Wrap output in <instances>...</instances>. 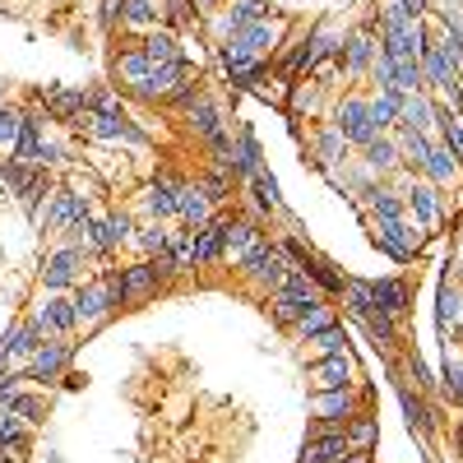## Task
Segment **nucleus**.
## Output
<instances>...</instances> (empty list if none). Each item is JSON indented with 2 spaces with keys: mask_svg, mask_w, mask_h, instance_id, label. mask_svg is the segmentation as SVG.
<instances>
[{
  "mask_svg": "<svg viewBox=\"0 0 463 463\" xmlns=\"http://www.w3.org/2000/svg\"><path fill=\"white\" fill-rule=\"evenodd\" d=\"M116 306H126V292H121V269H102L98 283H84L80 297H74V320L84 329L102 325Z\"/></svg>",
  "mask_w": 463,
  "mask_h": 463,
  "instance_id": "f257e3e1",
  "label": "nucleus"
},
{
  "mask_svg": "<svg viewBox=\"0 0 463 463\" xmlns=\"http://www.w3.org/2000/svg\"><path fill=\"white\" fill-rule=\"evenodd\" d=\"M329 56H343V37L329 28V24H320L311 37H306V43L288 56V65H283V74L288 80H301V74H316Z\"/></svg>",
  "mask_w": 463,
  "mask_h": 463,
  "instance_id": "f03ea898",
  "label": "nucleus"
},
{
  "mask_svg": "<svg viewBox=\"0 0 463 463\" xmlns=\"http://www.w3.org/2000/svg\"><path fill=\"white\" fill-rule=\"evenodd\" d=\"M274 37H279V24H250V28H241V33H232L227 43H222V65L227 70H237V65H255V61H264V52L274 47Z\"/></svg>",
  "mask_w": 463,
  "mask_h": 463,
  "instance_id": "7ed1b4c3",
  "label": "nucleus"
},
{
  "mask_svg": "<svg viewBox=\"0 0 463 463\" xmlns=\"http://www.w3.org/2000/svg\"><path fill=\"white\" fill-rule=\"evenodd\" d=\"M241 274H246L250 283L269 288V292H279V288H283V279L292 274V269H288V260H283V250H279L274 241H260V246L241 260Z\"/></svg>",
  "mask_w": 463,
  "mask_h": 463,
  "instance_id": "20e7f679",
  "label": "nucleus"
},
{
  "mask_svg": "<svg viewBox=\"0 0 463 463\" xmlns=\"http://www.w3.org/2000/svg\"><path fill=\"white\" fill-rule=\"evenodd\" d=\"M334 130L347 139V144H357V148H366L380 130H375V121H371V102L366 98H343L338 102V111H334Z\"/></svg>",
  "mask_w": 463,
  "mask_h": 463,
  "instance_id": "39448f33",
  "label": "nucleus"
},
{
  "mask_svg": "<svg viewBox=\"0 0 463 463\" xmlns=\"http://www.w3.org/2000/svg\"><path fill=\"white\" fill-rule=\"evenodd\" d=\"M264 153H260V139L250 135V130H237L232 135V148L222 153V158L213 163V167H222V172H232V181H250L255 172H264Z\"/></svg>",
  "mask_w": 463,
  "mask_h": 463,
  "instance_id": "423d86ee",
  "label": "nucleus"
},
{
  "mask_svg": "<svg viewBox=\"0 0 463 463\" xmlns=\"http://www.w3.org/2000/svg\"><path fill=\"white\" fill-rule=\"evenodd\" d=\"M375 246H380L384 255H390V260L408 264V260L421 250V227H412V222H403V218L375 222Z\"/></svg>",
  "mask_w": 463,
  "mask_h": 463,
  "instance_id": "0eeeda50",
  "label": "nucleus"
},
{
  "mask_svg": "<svg viewBox=\"0 0 463 463\" xmlns=\"http://www.w3.org/2000/svg\"><path fill=\"white\" fill-rule=\"evenodd\" d=\"M74 126L89 130L93 139H111V144H135V148L148 144V135H144L139 126H130L126 116H98V111H84V116H74Z\"/></svg>",
  "mask_w": 463,
  "mask_h": 463,
  "instance_id": "6e6552de",
  "label": "nucleus"
},
{
  "mask_svg": "<svg viewBox=\"0 0 463 463\" xmlns=\"http://www.w3.org/2000/svg\"><path fill=\"white\" fill-rule=\"evenodd\" d=\"M84 218H93L84 195H74V190H52V204H47V213H43V227H47V232H65V237H70V232L80 227Z\"/></svg>",
  "mask_w": 463,
  "mask_h": 463,
  "instance_id": "1a4fd4ad",
  "label": "nucleus"
},
{
  "mask_svg": "<svg viewBox=\"0 0 463 463\" xmlns=\"http://www.w3.org/2000/svg\"><path fill=\"white\" fill-rule=\"evenodd\" d=\"M74 362V343H65V338H47L37 353L28 357V380H61L65 375V366Z\"/></svg>",
  "mask_w": 463,
  "mask_h": 463,
  "instance_id": "9d476101",
  "label": "nucleus"
},
{
  "mask_svg": "<svg viewBox=\"0 0 463 463\" xmlns=\"http://www.w3.org/2000/svg\"><path fill=\"white\" fill-rule=\"evenodd\" d=\"M357 412H362L357 384H347V390H329V394H316V399H311V417H316V421H338V427H347Z\"/></svg>",
  "mask_w": 463,
  "mask_h": 463,
  "instance_id": "9b49d317",
  "label": "nucleus"
},
{
  "mask_svg": "<svg viewBox=\"0 0 463 463\" xmlns=\"http://www.w3.org/2000/svg\"><path fill=\"white\" fill-rule=\"evenodd\" d=\"M185 80H190L185 61H181V65H153V70H148V80L135 89V98H144V102H172L176 89H181Z\"/></svg>",
  "mask_w": 463,
  "mask_h": 463,
  "instance_id": "f8f14e48",
  "label": "nucleus"
},
{
  "mask_svg": "<svg viewBox=\"0 0 463 463\" xmlns=\"http://www.w3.org/2000/svg\"><path fill=\"white\" fill-rule=\"evenodd\" d=\"M80 264H84V250L80 246H61L56 255H47V264H43L47 292H65V288L80 283Z\"/></svg>",
  "mask_w": 463,
  "mask_h": 463,
  "instance_id": "ddd939ff",
  "label": "nucleus"
},
{
  "mask_svg": "<svg viewBox=\"0 0 463 463\" xmlns=\"http://www.w3.org/2000/svg\"><path fill=\"white\" fill-rule=\"evenodd\" d=\"M260 241H264V237H260V222H255V218H237V222L227 218V227H222V260L241 264Z\"/></svg>",
  "mask_w": 463,
  "mask_h": 463,
  "instance_id": "4468645a",
  "label": "nucleus"
},
{
  "mask_svg": "<svg viewBox=\"0 0 463 463\" xmlns=\"http://www.w3.org/2000/svg\"><path fill=\"white\" fill-rule=\"evenodd\" d=\"M176 218L185 227H204L213 218V200L204 195L200 181H181V190H176Z\"/></svg>",
  "mask_w": 463,
  "mask_h": 463,
  "instance_id": "2eb2a0df",
  "label": "nucleus"
},
{
  "mask_svg": "<svg viewBox=\"0 0 463 463\" xmlns=\"http://www.w3.org/2000/svg\"><path fill=\"white\" fill-rule=\"evenodd\" d=\"M121 292H126V306H139L153 292H163V279H158V269H153V260L121 269Z\"/></svg>",
  "mask_w": 463,
  "mask_h": 463,
  "instance_id": "dca6fc26",
  "label": "nucleus"
},
{
  "mask_svg": "<svg viewBox=\"0 0 463 463\" xmlns=\"http://www.w3.org/2000/svg\"><path fill=\"white\" fill-rule=\"evenodd\" d=\"M37 325H43V334L47 338H61V334H70L74 325H80V320H74V301L70 297H61V292H52L43 306H37V316H33Z\"/></svg>",
  "mask_w": 463,
  "mask_h": 463,
  "instance_id": "f3484780",
  "label": "nucleus"
},
{
  "mask_svg": "<svg viewBox=\"0 0 463 463\" xmlns=\"http://www.w3.org/2000/svg\"><path fill=\"white\" fill-rule=\"evenodd\" d=\"M347 384H357V380H353V357H320V362L311 366V390H316V394L347 390Z\"/></svg>",
  "mask_w": 463,
  "mask_h": 463,
  "instance_id": "a211bd4d",
  "label": "nucleus"
},
{
  "mask_svg": "<svg viewBox=\"0 0 463 463\" xmlns=\"http://www.w3.org/2000/svg\"><path fill=\"white\" fill-rule=\"evenodd\" d=\"M343 47H347V52L338 56V65H347V74L371 70V65H375V56H380V43H375V33H371V28H357Z\"/></svg>",
  "mask_w": 463,
  "mask_h": 463,
  "instance_id": "6ab92c4d",
  "label": "nucleus"
},
{
  "mask_svg": "<svg viewBox=\"0 0 463 463\" xmlns=\"http://www.w3.org/2000/svg\"><path fill=\"white\" fill-rule=\"evenodd\" d=\"M371 292H375V306L390 320H403L408 316V306H412V288L403 283V279H375L371 283Z\"/></svg>",
  "mask_w": 463,
  "mask_h": 463,
  "instance_id": "aec40b11",
  "label": "nucleus"
},
{
  "mask_svg": "<svg viewBox=\"0 0 463 463\" xmlns=\"http://www.w3.org/2000/svg\"><path fill=\"white\" fill-rule=\"evenodd\" d=\"M399 130H421L427 135L431 126H436V102L427 98V93H408L403 102H399V121H394Z\"/></svg>",
  "mask_w": 463,
  "mask_h": 463,
  "instance_id": "412c9836",
  "label": "nucleus"
},
{
  "mask_svg": "<svg viewBox=\"0 0 463 463\" xmlns=\"http://www.w3.org/2000/svg\"><path fill=\"white\" fill-rule=\"evenodd\" d=\"M403 204H408V213L417 218V227H421V232H431V227L440 222V200H436V190H431L427 181H412Z\"/></svg>",
  "mask_w": 463,
  "mask_h": 463,
  "instance_id": "4be33fe9",
  "label": "nucleus"
},
{
  "mask_svg": "<svg viewBox=\"0 0 463 463\" xmlns=\"http://www.w3.org/2000/svg\"><path fill=\"white\" fill-rule=\"evenodd\" d=\"M176 190H181V181H176V176H158V181H153V185L144 190V204H148L153 222L176 218Z\"/></svg>",
  "mask_w": 463,
  "mask_h": 463,
  "instance_id": "5701e85b",
  "label": "nucleus"
},
{
  "mask_svg": "<svg viewBox=\"0 0 463 463\" xmlns=\"http://www.w3.org/2000/svg\"><path fill=\"white\" fill-rule=\"evenodd\" d=\"M185 116H190V130H195V135H200L204 144H209V139H218V135L227 130V126H222V111H218V107H213V102H209L204 93H200L195 102L185 107Z\"/></svg>",
  "mask_w": 463,
  "mask_h": 463,
  "instance_id": "b1692460",
  "label": "nucleus"
},
{
  "mask_svg": "<svg viewBox=\"0 0 463 463\" xmlns=\"http://www.w3.org/2000/svg\"><path fill=\"white\" fill-rule=\"evenodd\" d=\"M222 227H227V218H209L204 227H195V269L222 260Z\"/></svg>",
  "mask_w": 463,
  "mask_h": 463,
  "instance_id": "393cba45",
  "label": "nucleus"
},
{
  "mask_svg": "<svg viewBox=\"0 0 463 463\" xmlns=\"http://www.w3.org/2000/svg\"><path fill=\"white\" fill-rule=\"evenodd\" d=\"M399 403H403V412H408V427H412L421 440H427V436H431V427H436V417H431L427 399L412 394V384H408V380H399Z\"/></svg>",
  "mask_w": 463,
  "mask_h": 463,
  "instance_id": "a878e982",
  "label": "nucleus"
},
{
  "mask_svg": "<svg viewBox=\"0 0 463 463\" xmlns=\"http://www.w3.org/2000/svg\"><path fill=\"white\" fill-rule=\"evenodd\" d=\"M93 227H98V250H102V255H107V250H116V246H126V241L135 237V222H130L126 213L93 218Z\"/></svg>",
  "mask_w": 463,
  "mask_h": 463,
  "instance_id": "bb28decb",
  "label": "nucleus"
},
{
  "mask_svg": "<svg viewBox=\"0 0 463 463\" xmlns=\"http://www.w3.org/2000/svg\"><path fill=\"white\" fill-rule=\"evenodd\" d=\"M264 19H269V0H232V10L222 19V33L232 37V33H241L250 24H264Z\"/></svg>",
  "mask_w": 463,
  "mask_h": 463,
  "instance_id": "cd10ccee",
  "label": "nucleus"
},
{
  "mask_svg": "<svg viewBox=\"0 0 463 463\" xmlns=\"http://www.w3.org/2000/svg\"><path fill=\"white\" fill-rule=\"evenodd\" d=\"M153 65H181L185 61V52H181V43H176V37L172 33H158V28H153L148 37H144V47H139Z\"/></svg>",
  "mask_w": 463,
  "mask_h": 463,
  "instance_id": "c85d7f7f",
  "label": "nucleus"
},
{
  "mask_svg": "<svg viewBox=\"0 0 463 463\" xmlns=\"http://www.w3.org/2000/svg\"><path fill=\"white\" fill-rule=\"evenodd\" d=\"M366 195V204H371V213H375V222H390V218H403V200H399V190H390V185H366L362 190Z\"/></svg>",
  "mask_w": 463,
  "mask_h": 463,
  "instance_id": "c756f323",
  "label": "nucleus"
},
{
  "mask_svg": "<svg viewBox=\"0 0 463 463\" xmlns=\"http://www.w3.org/2000/svg\"><path fill=\"white\" fill-rule=\"evenodd\" d=\"M399 163H408L412 172H421L427 167V158H431V139L421 135V130H399Z\"/></svg>",
  "mask_w": 463,
  "mask_h": 463,
  "instance_id": "7c9ffc66",
  "label": "nucleus"
},
{
  "mask_svg": "<svg viewBox=\"0 0 463 463\" xmlns=\"http://www.w3.org/2000/svg\"><path fill=\"white\" fill-rule=\"evenodd\" d=\"M421 172H427L436 185H454V181H458V172H463V163L454 158V153H449L445 144H431V158H427V167H421Z\"/></svg>",
  "mask_w": 463,
  "mask_h": 463,
  "instance_id": "2f4dec72",
  "label": "nucleus"
},
{
  "mask_svg": "<svg viewBox=\"0 0 463 463\" xmlns=\"http://www.w3.org/2000/svg\"><path fill=\"white\" fill-rule=\"evenodd\" d=\"M362 163H366L371 176H375V172H380V176H384V172H394V167H399V144H394V139H384V135H375V139L366 144V158H362Z\"/></svg>",
  "mask_w": 463,
  "mask_h": 463,
  "instance_id": "473e14b6",
  "label": "nucleus"
},
{
  "mask_svg": "<svg viewBox=\"0 0 463 463\" xmlns=\"http://www.w3.org/2000/svg\"><path fill=\"white\" fill-rule=\"evenodd\" d=\"M436 325L449 334L454 325H463V292L458 288H449V283H440V297H436Z\"/></svg>",
  "mask_w": 463,
  "mask_h": 463,
  "instance_id": "72a5a7b5",
  "label": "nucleus"
},
{
  "mask_svg": "<svg viewBox=\"0 0 463 463\" xmlns=\"http://www.w3.org/2000/svg\"><path fill=\"white\" fill-rule=\"evenodd\" d=\"M343 436H347V449H375V436H380V421L371 417V412H357L353 421L343 427Z\"/></svg>",
  "mask_w": 463,
  "mask_h": 463,
  "instance_id": "f704fd0d",
  "label": "nucleus"
},
{
  "mask_svg": "<svg viewBox=\"0 0 463 463\" xmlns=\"http://www.w3.org/2000/svg\"><path fill=\"white\" fill-rule=\"evenodd\" d=\"M338 297H343V306H347V316H353V320H362L371 306H375V292H371V283H362V279H347Z\"/></svg>",
  "mask_w": 463,
  "mask_h": 463,
  "instance_id": "c9c22d12",
  "label": "nucleus"
},
{
  "mask_svg": "<svg viewBox=\"0 0 463 463\" xmlns=\"http://www.w3.org/2000/svg\"><path fill=\"white\" fill-rule=\"evenodd\" d=\"M148 70H153V61H148V56H144L139 47H130V52H126L121 61H116V74H121V80L130 84V93H135V89H139V84L148 80Z\"/></svg>",
  "mask_w": 463,
  "mask_h": 463,
  "instance_id": "e433bc0d",
  "label": "nucleus"
},
{
  "mask_svg": "<svg viewBox=\"0 0 463 463\" xmlns=\"http://www.w3.org/2000/svg\"><path fill=\"white\" fill-rule=\"evenodd\" d=\"M269 311H274V320H279V325H288V329H292L306 311H311V306H306L301 297H292V292H283V288H279L274 297H269Z\"/></svg>",
  "mask_w": 463,
  "mask_h": 463,
  "instance_id": "4c0bfd02",
  "label": "nucleus"
},
{
  "mask_svg": "<svg viewBox=\"0 0 463 463\" xmlns=\"http://www.w3.org/2000/svg\"><path fill=\"white\" fill-rule=\"evenodd\" d=\"M250 190H255V209H260V213H279V209H283L279 181L269 176V172H255V176H250Z\"/></svg>",
  "mask_w": 463,
  "mask_h": 463,
  "instance_id": "58836bf2",
  "label": "nucleus"
},
{
  "mask_svg": "<svg viewBox=\"0 0 463 463\" xmlns=\"http://www.w3.org/2000/svg\"><path fill=\"white\" fill-rule=\"evenodd\" d=\"M329 325H338V316H334V306L325 301V306H311V311H306V316H301V320H297L292 329H297V334H301L306 343H311V338H316V334H325Z\"/></svg>",
  "mask_w": 463,
  "mask_h": 463,
  "instance_id": "ea45409f",
  "label": "nucleus"
},
{
  "mask_svg": "<svg viewBox=\"0 0 463 463\" xmlns=\"http://www.w3.org/2000/svg\"><path fill=\"white\" fill-rule=\"evenodd\" d=\"M399 102H403L399 93H375V98H371V121H375V130H380V135L399 121Z\"/></svg>",
  "mask_w": 463,
  "mask_h": 463,
  "instance_id": "a19ab883",
  "label": "nucleus"
},
{
  "mask_svg": "<svg viewBox=\"0 0 463 463\" xmlns=\"http://www.w3.org/2000/svg\"><path fill=\"white\" fill-rule=\"evenodd\" d=\"M421 80H427L431 89H445V84L454 80V70H449V61L440 56V47H431L427 56H421Z\"/></svg>",
  "mask_w": 463,
  "mask_h": 463,
  "instance_id": "79ce46f5",
  "label": "nucleus"
},
{
  "mask_svg": "<svg viewBox=\"0 0 463 463\" xmlns=\"http://www.w3.org/2000/svg\"><path fill=\"white\" fill-rule=\"evenodd\" d=\"M121 28H144V33H153L158 28V5L153 0H126V24Z\"/></svg>",
  "mask_w": 463,
  "mask_h": 463,
  "instance_id": "37998d69",
  "label": "nucleus"
},
{
  "mask_svg": "<svg viewBox=\"0 0 463 463\" xmlns=\"http://www.w3.org/2000/svg\"><path fill=\"white\" fill-rule=\"evenodd\" d=\"M394 80H399V93H421L427 80H421V61H394Z\"/></svg>",
  "mask_w": 463,
  "mask_h": 463,
  "instance_id": "c03bdc74",
  "label": "nucleus"
},
{
  "mask_svg": "<svg viewBox=\"0 0 463 463\" xmlns=\"http://www.w3.org/2000/svg\"><path fill=\"white\" fill-rule=\"evenodd\" d=\"M19 135H24V111H14V107H0V148H10V153H14Z\"/></svg>",
  "mask_w": 463,
  "mask_h": 463,
  "instance_id": "a18cd8bd",
  "label": "nucleus"
},
{
  "mask_svg": "<svg viewBox=\"0 0 463 463\" xmlns=\"http://www.w3.org/2000/svg\"><path fill=\"white\" fill-rule=\"evenodd\" d=\"M135 241H139L148 255H163V250H167V241H172V232H167L163 222H148V227H139V232H135Z\"/></svg>",
  "mask_w": 463,
  "mask_h": 463,
  "instance_id": "49530a36",
  "label": "nucleus"
},
{
  "mask_svg": "<svg viewBox=\"0 0 463 463\" xmlns=\"http://www.w3.org/2000/svg\"><path fill=\"white\" fill-rule=\"evenodd\" d=\"M311 343L320 347L325 357H347V334H343V325H329V329H325V334H316Z\"/></svg>",
  "mask_w": 463,
  "mask_h": 463,
  "instance_id": "de8ad7c7",
  "label": "nucleus"
},
{
  "mask_svg": "<svg viewBox=\"0 0 463 463\" xmlns=\"http://www.w3.org/2000/svg\"><path fill=\"white\" fill-rule=\"evenodd\" d=\"M316 153H320V163L329 167V163H338L343 153H347V139H343V135H338V130L329 126V130H325V135L316 139Z\"/></svg>",
  "mask_w": 463,
  "mask_h": 463,
  "instance_id": "09e8293b",
  "label": "nucleus"
},
{
  "mask_svg": "<svg viewBox=\"0 0 463 463\" xmlns=\"http://www.w3.org/2000/svg\"><path fill=\"white\" fill-rule=\"evenodd\" d=\"M200 185H204V195H209L213 204L232 200V172H222V167H213V172H209V176H204Z\"/></svg>",
  "mask_w": 463,
  "mask_h": 463,
  "instance_id": "8fccbe9b",
  "label": "nucleus"
},
{
  "mask_svg": "<svg viewBox=\"0 0 463 463\" xmlns=\"http://www.w3.org/2000/svg\"><path fill=\"white\" fill-rule=\"evenodd\" d=\"M167 14H172L176 28H195V19H200L195 0H167Z\"/></svg>",
  "mask_w": 463,
  "mask_h": 463,
  "instance_id": "3c124183",
  "label": "nucleus"
},
{
  "mask_svg": "<svg viewBox=\"0 0 463 463\" xmlns=\"http://www.w3.org/2000/svg\"><path fill=\"white\" fill-rule=\"evenodd\" d=\"M10 412H19L24 421H43V412H47V403H43V399H33V394H19V399L10 403Z\"/></svg>",
  "mask_w": 463,
  "mask_h": 463,
  "instance_id": "603ef678",
  "label": "nucleus"
},
{
  "mask_svg": "<svg viewBox=\"0 0 463 463\" xmlns=\"http://www.w3.org/2000/svg\"><path fill=\"white\" fill-rule=\"evenodd\" d=\"M440 93H445L440 102H445V107H449L454 116H463V74H454V80H449V84H445Z\"/></svg>",
  "mask_w": 463,
  "mask_h": 463,
  "instance_id": "864d4df0",
  "label": "nucleus"
},
{
  "mask_svg": "<svg viewBox=\"0 0 463 463\" xmlns=\"http://www.w3.org/2000/svg\"><path fill=\"white\" fill-rule=\"evenodd\" d=\"M126 24V0H102V28H121Z\"/></svg>",
  "mask_w": 463,
  "mask_h": 463,
  "instance_id": "5fc2aeb1",
  "label": "nucleus"
},
{
  "mask_svg": "<svg viewBox=\"0 0 463 463\" xmlns=\"http://www.w3.org/2000/svg\"><path fill=\"white\" fill-rule=\"evenodd\" d=\"M408 375L417 380V390H436V380H431V371H427V366H421L417 357H408Z\"/></svg>",
  "mask_w": 463,
  "mask_h": 463,
  "instance_id": "6e6d98bb",
  "label": "nucleus"
},
{
  "mask_svg": "<svg viewBox=\"0 0 463 463\" xmlns=\"http://www.w3.org/2000/svg\"><path fill=\"white\" fill-rule=\"evenodd\" d=\"M394 5L408 14V19H421V14H427L431 10V0H394Z\"/></svg>",
  "mask_w": 463,
  "mask_h": 463,
  "instance_id": "4d7b16f0",
  "label": "nucleus"
},
{
  "mask_svg": "<svg viewBox=\"0 0 463 463\" xmlns=\"http://www.w3.org/2000/svg\"><path fill=\"white\" fill-rule=\"evenodd\" d=\"M338 463H371V449H347Z\"/></svg>",
  "mask_w": 463,
  "mask_h": 463,
  "instance_id": "13d9d810",
  "label": "nucleus"
},
{
  "mask_svg": "<svg viewBox=\"0 0 463 463\" xmlns=\"http://www.w3.org/2000/svg\"><path fill=\"white\" fill-rule=\"evenodd\" d=\"M218 5V0H195V10H213Z\"/></svg>",
  "mask_w": 463,
  "mask_h": 463,
  "instance_id": "bf43d9fd",
  "label": "nucleus"
},
{
  "mask_svg": "<svg viewBox=\"0 0 463 463\" xmlns=\"http://www.w3.org/2000/svg\"><path fill=\"white\" fill-rule=\"evenodd\" d=\"M458 454H463V427H458Z\"/></svg>",
  "mask_w": 463,
  "mask_h": 463,
  "instance_id": "052dcab7",
  "label": "nucleus"
}]
</instances>
